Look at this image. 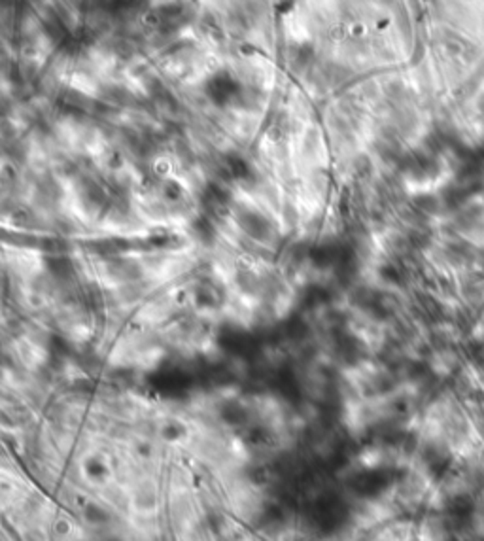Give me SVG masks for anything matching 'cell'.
Instances as JSON below:
<instances>
[{
    "label": "cell",
    "instance_id": "6da1fadb",
    "mask_svg": "<svg viewBox=\"0 0 484 541\" xmlns=\"http://www.w3.org/2000/svg\"><path fill=\"white\" fill-rule=\"evenodd\" d=\"M242 91L241 81L236 80L235 76L225 70H219L216 74L208 78L207 86H204V93L207 97L218 106H225V104H233L238 98Z\"/></svg>",
    "mask_w": 484,
    "mask_h": 541
}]
</instances>
